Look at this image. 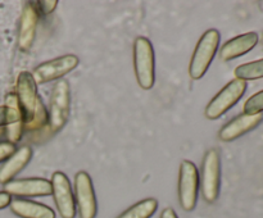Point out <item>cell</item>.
Instances as JSON below:
<instances>
[{"instance_id":"20","label":"cell","mask_w":263,"mask_h":218,"mask_svg":"<svg viewBox=\"0 0 263 218\" xmlns=\"http://www.w3.org/2000/svg\"><path fill=\"white\" fill-rule=\"evenodd\" d=\"M263 112V90L257 94L252 95L244 104V113L246 114H262Z\"/></svg>"},{"instance_id":"2","label":"cell","mask_w":263,"mask_h":218,"mask_svg":"<svg viewBox=\"0 0 263 218\" xmlns=\"http://www.w3.org/2000/svg\"><path fill=\"white\" fill-rule=\"evenodd\" d=\"M134 69L136 81L143 90H149L156 81V58L153 45L146 37H136L134 43Z\"/></svg>"},{"instance_id":"24","label":"cell","mask_w":263,"mask_h":218,"mask_svg":"<svg viewBox=\"0 0 263 218\" xmlns=\"http://www.w3.org/2000/svg\"><path fill=\"white\" fill-rule=\"evenodd\" d=\"M161 218H179V217H177L176 212H175L172 208H166V209L162 212Z\"/></svg>"},{"instance_id":"15","label":"cell","mask_w":263,"mask_h":218,"mask_svg":"<svg viewBox=\"0 0 263 218\" xmlns=\"http://www.w3.org/2000/svg\"><path fill=\"white\" fill-rule=\"evenodd\" d=\"M259 37L256 32H247L231 38L222 45L220 50V58L222 61H233L244 54L249 53L258 44Z\"/></svg>"},{"instance_id":"23","label":"cell","mask_w":263,"mask_h":218,"mask_svg":"<svg viewBox=\"0 0 263 218\" xmlns=\"http://www.w3.org/2000/svg\"><path fill=\"white\" fill-rule=\"evenodd\" d=\"M10 202H12V196L8 192L0 191V209L9 207Z\"/></svg>"},{"instance_id":"19","label":"cell","mask_w":263,"mask_h":218,"mask_svg":"<svg viewBox=\"0 0 263 218\" xmlns=\"http://www.w3.org/2000/svg\"><path fill=\"white\" fill-rule=\"evenodd\" d=\"M235 77L246 82L252 81V80L263 78V58L236 67Z\"/></svg>"},{"instance_id":"17","label":"cell","mask_w":263,"mask_h":218,"mask_svg":"<svg viewBox=\"0 0 263 218\" xmlns=\"http://www.w3.org/2000/svg\"><path fill=\"white\" fill-rule=\"evenodd\" d=\"M13 214L20 218H55V213L48 205L28 199H12L9 204Z\"/></svg>"},{"instance_id":"14","label":"cell","mask_w":263,"mask_h":218,"mask_svg":"<svg viewBox=\"0 0 263 218\" xmlns=\"http://www.w3.org/2000/svg\"><path fill=\"white\" fill-rule=\"evenodd\" d=\"M262 121L263 114L251 115L246 114V113L239 114L221 128L220 132H218V137H220V140L225 141V143L234 141L248 133L249 131L254 130Z\"/></svg>"},{"instance_id":"1","label":"cell","mask_w":263,"mask_h":218,"mask_svg":"<svg viewBox=\"0 0 263 218\" xmlns=\"http://www.w3.org/2000/svg\"><path fill=\"white\" fill-rule=\"evenodd\" d=\"M15 95L23 112L26 130L37 131L48 125V112L37 94L36 84L30 72L23 71L18 74Z\"/></svg>"},{"instance_id":"21","label":"cell","mask_w":263,"mask_h":218,"mask_svg":"<svg viewBox=\"0 0 263 218\" xmlns=\"http://www.w3.org/2000/svg\"><path fill=\"white\" fill-rule=\"evenodd\" d=\"M15 150L17 149H15L14 144L9 143V141H2L0 143V163L7 161Z\"/></svg>"},{"instance_id":"5","label":"cell","mask_w":263,"mask_h":218,"mask_svg":"<svg viewBox=\"0 0 263 218\" xmlns=\"http://www.w3.org/2000/svg\"><path fill=\"white\" fill-rule=\"evenodd\" d=\"M199 186L207 203H215L221 189V156L217 149H211L205 153L202 162Z\"/></svg>"},{"instance_id":"6","label":"cell","mask_w":263,"mask_h":218,"mask_svg":"<svg viewBox=\"0 0 263 218\" xmlns=\"http://www.w3.org/2000/svg\"><path fill=\"white\" fill-rule=\"evenodd\" d=\"M247 90V82L243 80L234 78L229 82L221 91L208 103L204 110V115L207 120H217L221 115L225 114L229 109L234 107L241 99Z\"/></svg>"},{"instance_id":"11","label":"cell","mask_w":263,"mask_h":218,"mask_svg":"<svg viewBox=\"0 0 263 218\" xmlns=\"http://www.w3.org/2000/svg\"><path fill=\"white\" fill-rule=\"evenodd\" d=\"M5 135L7 141L12 144H17L22 137L23 130H25V118L21 105L18 103L17 95L10 92L5 97Z\"/></svg>"},{"instance_id":"18","label":"cell","mask_w":263,"mask_h":218,"mask_svg":"<svg viewBox=\"0 0 263 218\" xmlns=\"http://www.w3.org/2000/svg\"><path fill=\"white\" fill-rule=\"evenodd\" d=\"M157 208L158 202L153 197H148L134 204L117 218H151L156 213Z\"/></svg>"},{"instance_id":"26","label":"cell","mask_w":263,"mask_h":218,"mask_svg":"<svg viewBox=\"0 0 263 218\" xmlns=\"http://www.w3.org/2000/svg\"><path fill=\"white\" fill-rule=\"evenodd\" d=\"M261 43H262V45H263V36H262V38H261Z\"/></svg>"},{"instance_id":"12","label":"cell","mask_w":263,"mask_h":218,"mask_svg":"<svg viewBox=\"0 0 263 218\" xmlns=\"http://www.w3.org/2000/svg\"><path fill=\"white\" fill-rule=\"evenodd\" d=\"M39 19H40V12L35 7V3H26L18 27L17 45L21 51H28L32 46Z\"/></svg>"},{"instance_id":"8","label":"cell","mask_w":263,"mask_h":218,"mask_svg":"<svg viewBox=\"0 0 263 218\" xmlns=\"http://www.w3.org/2000/svg\"><path fill=\"white\" fill-rule=\"evenodd\" d=\"M80 63V59L73 54H67V55L58 56L51 61L41 63L40 66L33 69L32 78L36 85H43L46 82L59 80L71 71H73Z\"/></svg>"},{"instance_id":"16","label":"cell","mask_w":263,"mask_h":218,"mask_svg":"<svg viewBox=\"0 0 263 218\" xmlns=\"http://www.w3.org/2000/svg\"><path fill=\"white\" fill-rule=\"evenodd\" d=\"M31 158H32V149L30 146H22L17 149L0 167V184L5 185L13 181V179L30 163Z\"/></svg>"},{"instance_id":"4","label":"cell","mask_w":263,"mask_h":218,"mask_svg":"<svg viewBox=\"0 0 263 218\" xmlns=\"http://www.w3.org/2000/svg\"><path fill=\"white\" fill-rule=\"evenodd\" d=\"M220 40V32L215 28L208 30L199 38L189 66V74L193 80H199L204 76L217 53Z\"/></svg>"},{"instance_id":"10","label":"cell","mask_w":263,"mask_h":218,"mask_svg":"<svg viewBox=\"0 0 263 218\" xmlns=\"http://www.w3.org/2000/svg\"><path fill=\"white\" fill-rule=\"evenodd\" d=\"M51 195L62 218L76 217V202L69 180L63 172H54L50 180Z\"/></svg>"},{"instance_id":"25","label":"cell","mask_w":263,"mask_h":218,"mask_svg":"<svg viewBox=\"0 0 263 218\" xmlns=\"http://www.w3.org/2000/svg\"><path fill=\"white\" fill-rule=\"evenodd\" d=\"M5 125V107L2 105L0 107V127Z\"/></svg>"},{"instance_id":"9","label":"cell","mask_w":263,"mask_h":218,"mask_svg":"<svg viewBox=\"0 0 263 218\" xmlns=\"http://www.w3.org/2000/svg\"><path fill=\"white\" fill-rule=\"evenodd\" d=\"M74 202L79 209L80 218H95L98 203L95 196L91 177L85 171L77 172L74 176Z\"/></svg>"},{"instance_id":"7","label":"cell","mask_w":263,"mask_h":218,"mask_svg":"<svg viewBox=\"0 0 263 218\" xmlns=\"http://www.w3.org/2000/svg\"><path fill=\"white\" fill-rule=\"evenodd\" d=\"M199 190V171L190 161H182L179 172V202L184 210L190 212L197 205Z\"/></svg>"},{"instance_id":"22","label":"cell","mask_w":263,"mask_h":218,"mask_svg":"<svg viewBox=\"0 0 263 218\" xmlns=\"http://www.w3.org/2000/svg\"><path fill=\"white\" fill-rule=\"evenodd\" d=\"M36 5H37V10L39 12H41L43 14H50V13H53L54 10H55L57 5H58V2L57 0H45V2H37L35 3Z\"/></svg>"},{"instance_id":"3","label":"cell","mask_w":263,"mask_h":218,"mask_svg":"<svg viewBox=\"0 0 263 218\" xmlns=\"http://www.w3.org/2000/svg\"><path fill=\"white\" fill-rule=\"evenodd\" d=\"M71 112V91L66 80L55 82L51 91L48 113V128L50 133H57L66 126Z\"/></svg>"},{"instance_id":"13","label":"cell","mask_w":263,"mask_h":218,"mask_svg":"<svg viewBox=\"0 0 263 218\" xmlns=\"http://www.w3.org/2000/svg\"><path fill=\"white\" fill-rule=\"evenodd\" d=\"M4 191L10 196H48L51 194V184L45 179L13 180L4 185Z\"/></svg>"}]
</instances>
